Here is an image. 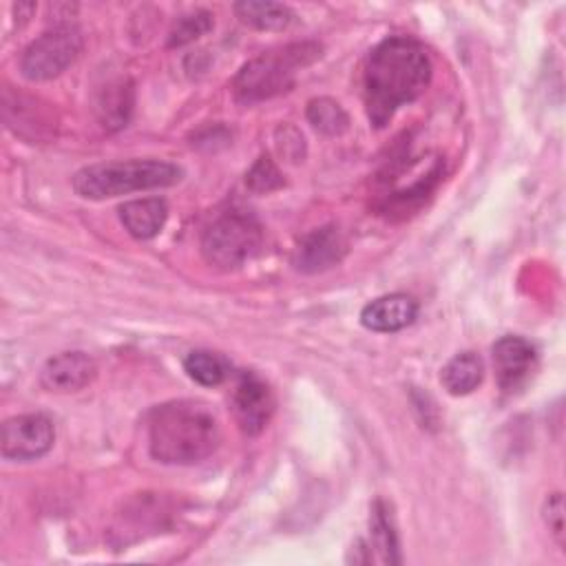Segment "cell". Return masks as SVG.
Returning <instances> with one entry per match:
<instances>
[{"mask_svg": "<svg viewBox=\"0 0 566 566\" xmlns=\"http://www.w3.org/2000/svg\"><path fill=\"white\" fill-rule=\"evenodd\" d=\"M429 82L431 60L418 40L394 35L378 42L363 69V97L371 126H387L400 106L427 91Z\"/></svg>", "mask_w": 566, "mask_h": 566, "instance_id": "cell-1", "label": "cell"}, {"mask_svg": "<svg viewBox=\"0 0 566 566\" xmlns=\"http://www.w3.org/2000/svg\"><path fill=\"white\" fill-rule=\"evenodd\" d=\"M221 442L219 420L197 400H170L150 411L148 451L164 464H197Z\"/></svg>", "mask_w": 566, "mask_h": 566, "instance_id": "cell-2", "label": "cell"}, {"mask_svg": "<svg viewBox=\"0 0 566 566\" xmlns=\"http://www.w3.org/2000/svg\"><path fill=\"white\" fill-rule=\"evenodd\" d=\"M181 179V168L161 159L93 164L73 175V190L84 199H111L137 190L166 188Z\"/></svg>", "mask_w": 566, "mask_h": 566, "instance_id": "cell-3", "label": "cell"}, {"mask_svg": "<svg viewBox=\"0 0 566 566\" xmlns=\"http://www.w3.org/2000/svg\"><path fill=\"white\" fill-rule=\"evenodd\" d=\"M318 57L321 44L316 42H292L263 51L261 55L245 62L237 73L232 82L234 95L243 104H254L281 95L292 88L296 73Z\"/></svg>", "mask_w": 566, "mask_h": 566, "instance_id": "cell-4", "label": "cell"}, {"mask_svg": "<svg viewBox=\"0 0 566 566\" xmlns=\"http://www.w3.org/2000/svg\"><path fill=\"white\" fill-rule=\"evenodd\" d=\"M263 243V228L245 210H226L206 228L201 237L203 259L219 270L241 268Z\"/></svg>", "mask_w": 566, "mask_h": 566, "instance_id": "cell-5", "label": "cell"}, {"mask_svg": "<svg viewBox=\"0 0 566 566\" xmlns=\"http://www.w3.org/2000/svg\"><path fill=\"white\" fill-rule=\"evenodd\" d=\"M82 51V35L75 27L64 24L44 31L20 55V73L31 82L57 77L75 62Z\"/></svg>", "mask_w": 566, "mask_h": 566, "instance_id": "cell-6", "label": "cell"}, {"mask_svg": "<svg viewBox=\"0 0 566 566\" xmlns=\"http://www.w3.org/2000/svg\"><path fill=\"white\" fill-rule=\"evenodd\" d=\"M55 440V427L44 413H22L4 420L0 433V451L7 460H38Z\"/></svg>", "mask_w": 566, "mask_h": 566, "instance_id": "cell-7", "label": "cell"}, {"mask_svg": "<svg viewBox=\"0 0 566 566\" xmlns=\"http://www.w3.org/2000/svg\"><path fill=\"white\" fill-rule=\"evenodd\" d=\"M274 405L270 385L254 371H243L232 394V411L241 431L248 436L261 433L274 413Z\"/></svg>", "mask_w": 566, "mask_h": 566, "instance_id": "cell-8", "label": "cell"}, {"mask_svg": "<svg viewBox=\"0 0 566 566\" xmlns=\"http://www.w3.org/2000/svg\"><path fill=\"white\" fill-rule=\"evenodd\" d=\"M537 354L535 347L522 336H502L493 345V367L497 385L504 391H517L531 376Z\"/></svg>", "mask_w": 566, "mask_h": 566, "instance_id": "cell-9", "label": "cell"}, {"mask_svg": "<svg viewBox=\"0 0 566 566\" xmlns=\"http://www.w3.org/2000/svg\"><path fill=\"white\" fill-rule=\"evenodd\" d=\"M95 360L84 352H62L49 358L40 371V382L49 391L69 394L84 389L95 378Z\"/></svg>", "mask_w": 566, "mask_h": 566, "instance_id": "cell-10", "label": "cell"}, {"mask_svg": "<svg viewBox=\"0 0 566 566\" xmlns=\"http://www.w3.org/2000/svg\"><path fill=\"white\" fill-rule=\"evenodd\" d=\"M345 254V239L336 226H323L305 234L292 256L301 272H321L336 265Z\"/></svg>", "mask_w": 566, "mask_h": 566, "instance_id": "cell-11", "label": "cell"}, {"mask_svg": "<svg viewBox=\"0 0 566 566\" xmlns=\"http://www.w3.org/2000/svg\"><path fill=\"white\" fill-rule=\"evenodd\" d=\"M418 316V303L413 296L394 292L369 301L360 310L363 327L380 334H391L409 327Z\"/></svg>", "mask_w": 566, "mask_h": 566, "instance_id": "cell-12", "label": "cell"}, {"mask_svg": "<svg viewBox=\"0 0 566 566\" xmlns=\"http://www.w3.org/2000/svg\"><path fill=\"white\" fill-rule=\"evenodd\" d=\"M168 217V206L159 197H146V199H135L126 201L119 208V221L126 228V232L139 241L153 239L159 234Z\"/></svg>", "mask_w": 566, "mask_h": 566, "instance_id": "cell-13", "label": "cell"}, {"mask_svg": "<svg viewBox=\"0 0 566 566\" xmlns=\"http://www.w3.org/2000/svg\"><path fill=\"white\" fill-rule=\"evenodd\" d=\"M133 104H135V93H133L130 80L128 77L108 80L106 86L99 91L97 106H95L102 126L108 130H117L126 126L133 113Z\"/></svg>", "mask_w": 566, "mask_h": 566, "instance_id": "cell-14", "label": "cell"}, {"mask_svg": "<svg viewBox=\"0 0 566 566\" xmlns=\"http://www.w3.org/2000/svg\"><path fill=\"white\" fill-rule=\"evenodd\" d=\"M484 365L482 358L475 352H460L455 354L440 374V380L444 389L451 396H467L482 382Z\"/></svg>", "mask_w": 566, "mask_h": 566, "instance_id": "cell-15", "label": "cell"}, {"mask_svg": "<svg viewBox=\"0 0 566 566\" xmlns=\"http://www.w3.org/2000/svg\"><path fill=\"white\" fill-rule=\"evenodd\" d=\"M237 18L259 31H283L290 27L294 13L290 7L281 2H263V0H243L234 4Z\"/></svg>", "mask_w": 566, "mask_h": 566, "instance_id": "cell-16", "label": "cell"}, {"mask_svg": "<svg viewBox=\"0 0 566 566\" xmlns=\"http://www.w3.org/2000/svg\"><path fill=\"white\" fill-rule=\"evenodd\" d=\"M369 528H371V546L380 553V559L385 564H400L398 533L394 526L391 511L382 500H376L371 506Z\"/></svg>", "mask_w": 566, "mask_h": 566, "instance_id": "cell-17", "label": "cell"}, {"mask_svg": "<svg viewBox=\"0 0 566 566\" xmlns=\"http://www.w3.org/2000/svg\"><path fill=\"white\" fill-rule=\"evenodd\" d=\"M184 369L195 382L203 387H214L228 378L230 363L217 352L195 349L184 358Z\"/></svg>", "mask_w": 566, "mask_h": 566, "instance_id": "cell-18", "label": "cell"}, {"mask_svg": "<svg viewBox=\"0 0 566 566\" xmlns=\"http://www.w3.org/2000/svg\"><path fill=\"white\" fill-rule=\"evenodd\" d=\"M307 119L310 124L329 137L343 135L349 126V117L345 113V108L332 99V97H316L307 104Z\"/></svg>", "mask_w": 566, "mask_h": 566, "instance_id": "cell-19", "label": "cell"}, {"mask_svg": "<svg viewBox=\"0 0 566 566\" xmlns=\"http://www.w3.org/2000/svg\"><path fill=\"white\" fill-rule=\"evenodd\" d=\"M210 27H212V15L208 11H195L190 15H181L168 35V46H184L197 40L199 35H203Z\"/></svg>", "mask_w": 566, "mask_h": 566, "instance_id": "cell-20", "label": "cell"}, {"mask_svg": "<svg viewBox=\"0 0 566 566\" xmlns=\"http://www.w3.org/2000/svg\"><path fill=\"white\" fill-rule=\"evenodd\" d=\"M245 186H248L252 192H259V195L272 192V190H276V188L283 186V175L279 172L276 164H274L268 155H263V157H259V159L254 161V166L248 170V175H245Z\"/></svg>", "mask_w": 566, "mask_h": 566, "instance_id": "cell-21", "label": "cell"}, {"mask_svg": "<svg viewBox=\"0 0 566 566\" xmlns=\"http://www.w3.org/2000/svg\"><path fill=\"white\" fill-rule=\"evenodd\" d=\"M544 520L548 524V528L553 531V535L557 537V542H564V500L562 493H553L548 495V500L544 502Z\"/></svg>", "mask_w": 566, "mask_h": 566, "instance_id": "cell-22", "label": "cell"}]
</instances>
